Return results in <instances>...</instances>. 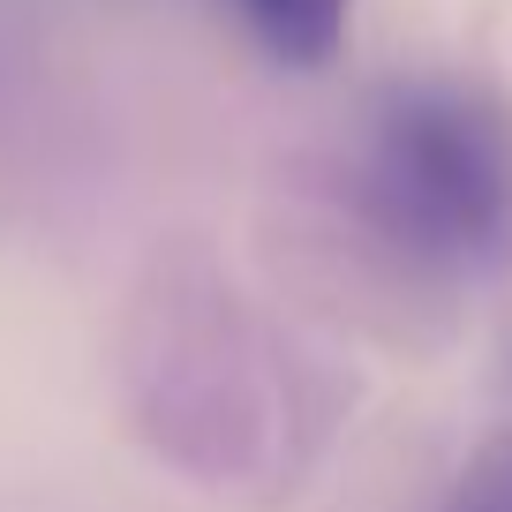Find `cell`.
<instances>
[{"label": "cell", "mask_w": 512, "mask_h": 512, "mask_svg": "<svg viewBox=\"0 0 512 512\" xmlns=\"http://www.w3.org/2000/svg\"><path fill=\"white\" fill-rule=\"evenodd\" d=\"M354 189L400 256L490 272L512 256V106L452 76L392 83L362 121Z\"/></svg>", "instance_id": "6da1fadb"}, {"label": "cell", "mask_w": 512, "mask_h": 512, "mask_svg": "<svg viewBox=\"0 0 512 512\" xmlns=\"http://www.w3.org/2000/svg\"><path fill=\"white\" fill-rule=\"evenodd\" d=\"M241 23L256 31V46L287 68H317L332 61V46L347 38V8L354 0H234Z\"/></svg>", "instance_id": "7a4b0ae2"}, {"label": "cell", "mask_w": 512, "mask_h": 512, "mask_svg": "<svg viewBox=\"0 0 512 512\" xmlns=\"http://www.w3.org/2000/svg\"><path fill=\"white\" fill-rule=\"evenodd\" d=\"M445 512H512V430H497L490 445H475V460L460 467Z\"/></svg>", "instance_id": "3957f363"}]
</instances>
